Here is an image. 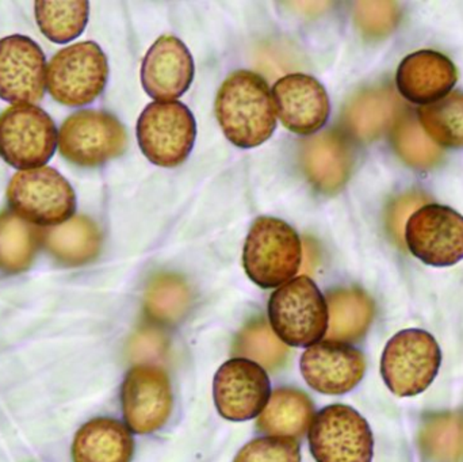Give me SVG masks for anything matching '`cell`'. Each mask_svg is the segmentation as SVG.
I'll return each instance as SVG.
<instances>
[{
    "label": "cell",
    "mask_w": 463,
    "mask_h": 462,
    "mask_svg": "<svg viewBox=\"0 0 463 462\" xmlns=\"http://www.w3.org/2000/svg\"><path fill=\"white\" fill-rule=\"evenodd\" d=\"M269 319L283 344L310 347L326 335L328 306L312 278L297 277L272 293Z\"/></svg>",
    "instance_id": "obj_3"
},
{
    "label": "cell",
    "mask_w": 463,
    "mask_h": 462,
    "mask_svg": "<svg viewBox=\"0 0 463 462\" xmlns=\"http://www.w3.org/2000/svg\"><path fill=\"white\" fill-rule=\"evenodd\" d=\"M213 396L222 418L232 422H245L260 415L269 403L271 382L258 363L233 358L217 371Z\"/></svg>",
    "instance_id": "obj_13"
},
{
    "label": "cell",
    "mask_w": 463,
    "mask_h": 462,
    "mask_svg": "<svg viewBox=\"0 0 463 462\" xmlns=\"http://www.w3.org/2000/svg\"><path fill=\"white\" fill-rule=\"evenodd\" d=\"M402 105L388 87L366 90L354 97L345 108V127L359 140H375L394 124Z\"/></svg>",
    "instance_id": "obj_21"
},
{
    "label": "cell",
    "mask_w": 463,
    "mask_h": 462,
    "mask_svg": "<svg viewBox=\"0 0 463 462\" xmlns=\"http://www.w3.org/2000/svg\"><path fill=\"white\" fill-rule=\"evenodd\" d=\"M458 80L454 62L440 52L423 49L408 54L397 70L396 83L400 94L426 106L450 94Z\"/></svg>",
    "instance_id": "obj_18"
},
{
    "label": "cell",
    "mask_w": 463,
    "mask_h": 462,
    "mask_svg": "<svg viewBox=\"0 0 463 462\" xmlns=\"http://www.w3.org/2000/svg\"><path fill=\"white\" fill-rule=\"evenodd\" d=\"M194 72V60L186 43L175 35H162L144 57L141 83L156 102H168L190 89Z\"/></svg>",
    "instance_id": "obj_17"
},
{
    "label": "cell",
    "mask_w": 463,
    "mask_h": 462,
    "mask_svg": "<svg viewBox=\"0 0 463 462\" xmlns=\"http://www.w3.org/2000/svg\"><path fill=\"white\" fill-rule=\"evenodd\" d=\"M195 137L194 116L178 100L149 103L138 117V146L144 156L160 167H178L186 162Z\"/></svg>",
    "instance_id": "obj_5"
},
{
    "label": "cell",
    "mask_w": 463,
    "mask_h": 462,
    "mask_svg": "<svg viewBox=\"0 0 463 462\" xmlns=\"http://www.w3.org/2000/svg\"><path fill=\"white\" fill-rule=\"evenodd\" d=\"M302 244L293 227L275 217L253 222L242 250V266L248 278L263 288L282 287L298 273Z\"/></svg>",
    "instance_id": "obj_2"
},
{
    "label": "cell",
    "mask_w": 463,
    "mask_h": 462,
    "mask_svg": "<svg viewBox=\"0 0 463 462\" xmlns=\"http://www.w3.org/2000/svg\"><path fill=\"white\" fill-rule=\"evenodd\" d=\"M121 403L130 431L151 434L160 430L170 420L174 406L167 373L154 365L130 369L122 384Z\"/></svg>",
    "instance_id": "obj_12"
},
{
    "label": "cell",
    "mask_w": 463,
    "mask_h": 462,
    "mask_svg": "<svg viewBox=\"0 0 463 462\" xmlns=\"http://www.w3.org/2000/svg\"><path fill=\"white\" fill-rule=\"evenodd\" d=\"M8 203L16 216L37 225H56L71 220L76 194L70 182L52 167L16 173L7 190Z\"/></svg>",
    "instance_id": "obj_7"
},
{
    "label": "cell",
    "mask_w": 463,
    "mask_h": 462,
    "mask_svg": "<svg viewBox=\"0 0 463 462\" xmlns=\"http://www.w3.org/2000/svg\"><path fill=\"white\" fill-rule=\"evenodd\" d=\"M46 249L62 265L83 266L92 262L102 247V235L89 217L76 216L45 233Z\"/></svg>",
    "instance_id": "obj_24"
},
{
    "label": "cell",
    "mask_w": 463,
    "mask_h": 462,
    "mask_svg": "<svg viewBox=\"0 0 463 462\" xmlns=\"http://www.w3.org/2000/svg\"><path fill=\"white\" fill-rule=\"evenodd\" d=\"M442 352L437 339L424 330L408 328L392 336L381 358V376L392 393L412 398L437 379Z\"/></svg>",
    "instance_id": "obj_4"
},
{
    "label": "cell",
    "mask_w": 463,
    "mask_h": 462,
    "mask_svg": "<svg viewBox=\"0 0 463 462\" xmlns=\"http://www.w3.org/2000/svg\"><path fill=\"white\" fill-rule=\"evenodd\" d=\"M419 122L431 140L443 148H463V91L418 108Z\"/></svg>",
    "instance_id": "obj_27"
},
{
    "label": "cell",
    "mask_w": 463,
    "mask_h": 462,
    "mask_svg": "<svg viewBox=\"0 0 463 462\" xmlns=\"http://www.w3.org/2000/svg\"><path fill=\"white\" fill-rule=\"evenodd\" d=\"M146 314L152 322L174 325L181 322L192 306V293L181 277L162 274L155 277L146 292Z\"/></svg>",
    "instance_id": "obj_25"
},
{
    "label": "cell",
    "mask_w": 463,
    "mask_h": 462,
    "mask_svg": "<svg viewBox=\"0 0 463 462\" xmlns=\"http://www.w3.org/2000/svg\"><path fill=\"white\" fill-rule=\"evenodd\" d=\"M272 97L280 121L297 135L318 132L331 114L326 87L305 73H290L278 79L272 87Z\"/></svg>",
    "instance_id": "obj_16"
},
{
    "label": "cell",
    "mask_w": 463,
    "mask_h": 462,
    "mask_svg": "<svg viewBox=\"0 0 463 462\" xmlns=\"http://www.w3.org/2000/svg\"><path fill=\"white\" fill-rule=\"evenodd\" d=\"M233 462H301V450L296 439L263 437L245 445Z\"/></svg>",
    "instance_id": "obj_32"
},
{
    "label": "cell",
    "mask_w": 463,
    "mask_h": 462,
    "mask_svg": "<svg viewBox=\"0 0 463 462\" xmlns=\"http://www.w3.org/2000/svg\"><path fill=\"white\" fill-rule=\"evenodd\" d=\"M315 420V406L309 396L293 388H279L269 396L259 415L258 428L269 437L301 438Z\"/></svg>",
    "instance_id": "obj_22"
},
{
    "label": "cell",
    "mask_w": 463,
    "mask_h": 462,
    "mask_svg": "<svg viewBox=\"0 0 463 462\" xmlns=\"http://www.w3.org/2000/svg\"><path fill=\"white\" fill-rule=\"evenodd\" d=\"M301 157L310 184L324 194L340 192L353 171V152L347 141L334 132L307 138Z\"/></svg>",
    "instance_id": "obj_19"
},
{
    "label": "cell",
    "mask_w": 463,
    "mask_h": 462,
    "mask_svg": "<svg viewBox=\"0 0 463 462\" xmlns=\"http://www.w3.org/2000/svg\"><path fill=\"white\" fill-rule=\"evenodd\" d=\"M234 354L253 361L258 365L275 371L288 357V344H283L271 325L263 319L248 323L234 342Z\"/></svg>",
    "instance_id": "obj_30"
},
{
    "label": "cell",
    "mask_w": 463,
    "mask_h": 462,
    "mask_svg": "<svg viewBox=\"0 0 463 462\" xmlns=\"http://www.w3.org/2000/svg\"><path fill=\"white\" fill-rule=\"evenodd\" d=\"M394 149L407 165L419 170H429L442 159V151L427 137L415 118L402 117L392 136Z\"/></svg>",
    "instance_id": "obj_31"
},
{
    "label": "cell",
    "mask_w": 463,
    "mask_h": 462,
    "mask_svg": "<svg viewBox=\"0 0 463 462\" xmlns=\"http://www.w3.org/2000/svg\"><path fill=\"white\" fill-rule=\"evenodd\" d=\"M299 368L313 390L324 395H345L364 379L366 361L355 347L326 341L307 347Z\"/></svg>",
    "instance_id": "obj_15"
},
{
    "label": "cell",
    "mask_w": 463,
    "mask_h": 462,
    "mask_svg": "<svg viewBox=\"0 0 463 462\" xmlns=\"http://www.w3.org/2000/svg\"><path fill=\"white\" fill-rule=\"evenodd\" d=\"M267 81L250 71H234L220 87L214 103L225 137L242 149L266 143L277 127V110Z\"/></svg>",
    "instance_id": "obj_1"
},
{
    "label": "cell",
    "mask_w": 463,
    "mask_h": 462,
    "mask_svg": "<svg viewBox=\"0 0 463 462\" xmlns=\"http://www.w3.org/2000/svg\"><path fill=\"white\" fill-rule=\"evenodd\" d=\"M38 26L46 38L57 43L78 38L89 22L90 5L86 0L76 2H46L38 0L34 7Z\"/></svg>",
    "instance_id": "obj_28"
},
{
    "label": "cell",
    "mask_w": 463,
    "mask_h": 462,
    "mask_svg": "<svg viewBox=\"0 0 463 462\" xmlns=\"http://www.w3.org/2000/svg\"><path fill=\"white\" fill-rule=\"evenodd\" d=\"M402 236L411 254L426 265L449 268L463 259V216L450 206L427 203L416 209Z\"/></svg>",
    "instance_id": "obj_10"
},
{
    "label": "cell",
    "mask_w": 463,
    "mask_h": 462,
    "mask_svg": "<svg viewBox=\"0 0 463 462\" xmlns=\"http://www.w3.org/2000/svg\"><path fill=\"white\" fill-rule=\"evenodd\" d=\"M56 125L34 105H15L0 114V156L18 170L43 167L56 151Z\"/></svg>",
    "instance_id": "obj_8"
},
{
    "label": "cell",
    "mask_w": 463,
    "mask_h": 462,
    "mask_svg": "<svg viewBox=\"0 0 463 462\" xmlns=\"http://www.w3.org/2000/svg\"><path fill=\"white\" fill-rule=\"evenodd\" d=\"M46 60L43 49L26 35L0 40V98L33 105L45 94Z\"/></svg>",
    "instance_id": "obj_14"
},
{
    "label": "cell",
    "mask_w": 463,
    "mask_h": 462,
    "mask_svg": "<svg viewBox=\"0 0 463 462\" xmlns=\"http://www.w3.org/2000/svg\"><path fill=\"white\" fill-rule=\"evenodd\" d=\"M328 341H361L369 330L374 317L372 298L356 288H343L328 293Z\"/></svg>",
    "instance_id": "obj_23"
},
{
    "label": "cell",
    "mask_w": 463,
    "mask_h": 462,
    "mask_svg": "<svg viewBox=\"0 0 463 462\" xmlns=\"http://www.w3.org/2000/svg\"><path fill=\"white\" fill-rule=\"evenodd\" d=\"M108 78V57L102 48L94 41H84L54 54L46 72V86L54 100L79 108L102 94Z\"/></svg>",
    "instance_id": "obj_6"
},
{
    "label": "cell",
    "mask_w": 463,
    "mask_h": 462,
    "mask_svg": "<svg viewBox=\"0 0 463 462\" xmlns=\"http://www.w3.org/2000/svg\"><path fill=\"white\" fill-rule=\"evenodd\" d=\"M420 448L432 462H463V417L437 414L423 423Z\"/></svg>",
    "instance_id": "obj_29"
},
{
    "label": "cell",
    "mask_w": 463,
    "mask_h": 462,
    "mask_svg": "<svg viewBox=\"0 0 463 462\" xmlns=\"http://www.w3.org/2000/svg\"><path fill=\"white\" fill-rule=\"evenodd\" d=\"M124 125L106 111L83 110L65 119L59 133L62 156L81 167H97L127 148Z\"/></svg>",
    "instance_id": "obj_11"
},
{
    "label": "cell",
    "mask_w": 463,
    "mask_h": 462,
    "mask_svg": "<svg viewBox=\"0 0 463 462\" xmlns=\"http://www.w3.org/2000/svg\"><path fill=\"white\" fill-rule=\"evenodd\" d=\"M355 21L359 29L369 37H383L396 26L399 7L392 2H358Z\"/></svg>",
    "instance_id": "obj_33"
},
{
    "label": "cell",
    "mask_w": 463,
    "mask_h": 462,
    "mask_svg": "<svg viewBox=\"0 0 463 462\" xmlns=\"http://www.w3.org/2000/svg\"><path fill=\"white\" fill-rule=\"evenodd\" d=\"M309 447L317 462H372L374 455L369 423L345 404L326 407L315 415Z\"/></svg>",
    "instance_id": "obj_9"
},
{
    "label": "cell",
    "mask_w": 463,
    "mask_h": 462,
    "mask_svg": "<svg viewBox=\"0 0 463 462\" xmlns=\"http://www.w3.org/2000/svg\"><path fill=\"white\" fill-rule=\"evenodd\" d=\"M135 439L128 426L97 418L81 426L72 445L73 462H132Z\"/></svg>",
    "instance_id": "obj_20"
},
{
    "label": "cell",
    "mask_w": 463,
    "mask_h": 462,
    "mask_svg": "<svg viewBox=\"0 0 463 462\" xmlns=\"http://www.w3.org/2000/svg\"><path fill=\"white\" fill-rule=\"evenodd\" d=\"M420 201H423V197L408 195V197L400 198L392 208L391 213H389V227H391L392 233L397 240H402V235H404L402 227H404L405 216H407L408 212L416 208Z\"/></svg>",
    "instance_id": "obj_34"
},
{
    "label": "cell",
    "mask_w": 463,
    "mask_h": 462,
    "mask_svg": "<svg viewBox=\"0 0 463 462\" xmlns=\"http://www.w3.org/2000/svg\"><path fill=\"white\" fill-rule=\"evenodd\" d=\"M40 244V232L10 212L0 213V270L21 273L29 269Z\"/></svg>",
    "instance_id": "obj_26"
}]
</instances>
